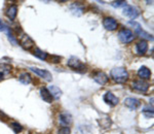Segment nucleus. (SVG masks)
Instances as JSON below:
<instances>
[{
    "instance_id": "obj_1",
    "label": "nucleus",
    "mask_w": 154,
    "mask_h": 134,
    "mask_svg": "<svg viewBox=\"0 0 154 134\" xmlns=\"http://www.w3.org/2000/svg\"><path fill=\"white\" fill-rule=\"evenodd\" d=\"M111 78L118 84H125L128 79V72L123 67H115L111 70Z\"/></svg>"
},
{
    "instance_id": "obj_2",
    "label": "nucleus",
    "mask_w": 154,
    "mask_h": 134,
    "mask_svg": "<svg viewBox=\"0 0 154 134\" xmlns=\"http://www.w3.org/2000/svg\"><path fill=\"white\" fill-rule=\"evenodd\" d=\"M67 65L73 69V70L79 71V72H85L86 71V66L76 57H71L68 60V62H67Z\"/></svg>"
},
{
    "instance_id": "obj_3",
    "label": "nucleus",
    "mask_w": 154,
    "mask_h": 134,
    "mask_svg": "<svg viewBox=\"0 0 154 134\" xmlns=\"http://www.w3.org/2000/svg\"><path fill=\"white\" fill-rule=\"evenodd\" d=\"M118 38L121 43H130L135 38V34L130 29H122L118 32Z\"/></svg>"
},
{
    "instance_id": "obj_4",
    "label": "nucleus",
    "mask_w": 154,
    "mask_h": 134,
    "mask_svg": "<svg viewBox=\"0 0 154 134\" xmlns=\"http://www.w3.org/2000/svg\"><path fill=\"white\" fill-rule=\"evenodd\" d=\"M20 44H21V46L25 49H31L34 48V46H35V43H34V40L31 38L29 35H27V34H22L21 36H20Z\"/></svg>"
},
{
    "instance_id": "obj_5",
    "label": "nucleus",
    "mask_w": 154,
    "mask_h": 134,
    "mask_svg": "<svg viewBox=\"0 0 154 134\" xmlns=\"http://www.w3.org/2000/svg\"><path fill=\"white\" fill-rule=\"evenodd\" d=\"M30 70L33 71L34 73L37 74L38 76H40L43 79H45L46 81H51L53 79L51 73L48 70H46V69H40V68H37V67H30Z\"/></svg>"
},
{
    "instance_id": "obj_6",
    "label": "nucleus",
    "mask_w": 154,
    "mask_h": 134,
    "mask_svg": "<svg viewBox=\"0 0 154 134\" xmlns=\"http://www.w3.org/2000/svg\"><path fill=\"white\" fill-rule=\"evenodd\" d=\"M131 87H133V89H135L136 91L146 93V92L149 90L150 85H149L147 81H143V79H138V81H135L133 84H131Z\"/></svg>"
},
{
    "instance_id": "obj_7",
    "label": "nucleus",
    "mask_w": 154,
    "mask_h": 134,
    "mask_svg": "<svg viewBox=\"0 0 154 134\" xmlns=\"http://www.w3.org/2000/svg\"><path fill=\"white\" fill-rule=\"evenodd\" d=\"M103 26H104V28L107 29V30L113 31V30H116V29H117L118 23L114 18L107 17V18L104 19V21H103Z\"/></svg>"
},
{
    "instance_id": "obj_8",
    "label": "nucleus",
    "mask_w": 154,
    "mask_h": 134,
    "mask_svg": "<svg viewBox=\"0 0 154 134\" xmlns=\"http://www.w3.org/2000/svg\"><path fill=\"white\" fill-rule=\"evenodd\" d=\"M123 14L128 17L130 19L135 20L139 17V11L138 8L133 5H125L123 8Z\"/></svg>"
},
{
    "instance_id": "obj_9",
    "label": "nucleus",
    "mask_w": 154,
    "mask_h": 134,
    "mask_svg": "<svg viewBox=\"0 0 154 134\" xmlns=\"http://www.w3.org/2000/svg\"><path fill=\"white\" fill-rule=\"evenodd\" d=\"M103 99H104V101L110 106L117 105L119 102V99L116 97L113 93H111V92H107V93H105V95L103 96Z\"/></svg>"
},
{
    "instance_id": "obj_10",
    "label": "nucleus",
    "mask_w": 154,
    "mask_h": 134,
    "mask_svg": "<svg viewBox=\"0 0 154 134\" xmlns=\"http://www.w3.org/2000/svg\"><path fill=\"white\" fill-rule=\"evenodd\" d=\"M125 106H128V108H131V110H136L137 108L140 107L141 101L139 100V99H137V98L128 97V98L125 99Z\"/></svg>"
},
{
    "instance_id": "obj_11",
    "label": "nucleus",
    "mask_w": 154,
    "mask_h": 134,
    "mask_svg": "<svg viewBox=\"0 0 154 134\" xmlns=\"http://www.w3.org/2000/svg\"><path fill=\"white\" fill-rule=\"evenodd\" d=\"M94 81H95L96 83H98L99 85L103 86V85H106V84L108 83L109 78L106 73L101 72L100 71V72H97L95 75H94Z\"/></svg>"
},
{
    "instance_id": "obj_12",
    "label": "nucleus",
    "mask_w": 154,
    "mask_h": 134,
    "mask_svg": "<svg viewBox=\"0 0 154 134\" xmlns=\"http://www.w3.org/2000/svg\"><path fill=\"white\" fill-rule=\"evenodd\" d=\"M72 121H73L72 120V116L68 113H63L59 116V122L63 126H66V127H68V126L71 125Z\"/></svg>"
},
{
    "instance_id": "obj_13",
    "label": "nucleus",
    "mask_w": 154,
    "mask_h": 134,
    "mask_svg": "<svg viewBox=\"0 0 154 134\" xmlns=\"http://www.w3.org/2000/svg\"><path fill=\"white\" fill-rule=\"evenodd\" d=\"M148 51V43L146 40H141L136 44V52L138 55H145Z\"/></svg>"
},
{
    "instance_id": "obj_14",
    "label": "nucleus",
    "mask_w": 154,
    "mask_h": 134,
    "mask_svg": "<svg viewBox=\"0 0 154 134\" xmlns=\"http://www.w3.org/2000/svg\"><path fill=\"white\" fill-rule=\"evenodd\" d=\"M138 75L139 78H141V79H149L151 78V71L148 67L142 66L138 70Z\"/></svg>"
},
{
    "instance_id": "obj_15",
    "label": "nucleus",
    "mask_w": 154,
    "mask_h": 134,
    "mask_svg": "<svg viewBox=\"0 0 154 134\" xmlns=\"http://www.w3.org/2000/svg\"><path fill=\"white\" fill-rule=\"evenodd\" d=\"M70 11H72V14H73L79 17V16H81V14H83L84 8H83V6L81 5V4H79L78 2H75V3H73L70 6Z\"/></svg>"
},
{
    "instance_id": "obj_16",
    "label": "nucleus",
    "mask_w": 154,
    "mask_h": 134,
    "mask_svg": "<svg viewBox=\"0 0 154 134\" xmlns=\"http://www.w3.org/2000/svg\"><path fill=\"white\" fill-rule=\"evenodd\" d=\"M40 96H41V98L48 103H51L54 100L53 96H51V94L49 93L48 88H41L40 89Z\"/></svg>"
},
{
    "instance_id": "obj_17",
    "label": "nucleus",
    "mask_w": 154,
    "mask_h": 134,
    "mask_svg": "<svg viewBox=\"0 0 154 134\" xmlns=\"http://www.w3.org/2000/svg\"><path fill=\"white\" fill-rule=\"evenodd\" d=\"M6 14H7V17L11 20V21L16 20L17 14H18V6H17V5H11L8 8H7Z\"/></svg>"
},
{
    "instance_id": "obj_18",
    "label": "nucleus",
    "mask_w": 154,
    "mask_h": 134,
    "mask_svg": "<svg viewBox=\"0 0 154 134\" xmlns=\"http://www.w3.org/2000/svg\"><path fill=\"white\" fill-rule=\"evenodd\" d=\"M48 91H49V93L51 94V96H53L54 99H59L62 96L61 89H60L59 87H57V86H49L48 87Z\"/></svg>"
},
{
    "instance_id": "obj_19",
    "label": "nucleus",
    "mask_w": 154,
    "mask_h": 134,
    "mask_svg": "<svg viewBox=\"0 0 154 134\" xmlns=\"http://www.w3.org/2000/svg\"><path fill=\"white\" fill-rule=\"evenodd\" d=\"M33 55L37 57V58H39L40 60H46V59L48 58V54L43 51H41V49L38 48H35L33 49Z\"/></svg>"
},
{
    "instance_id": "obj_20",
    "label": "nucleus",
    "mask_w": 154,
    "mask_h": 134,
    "mask_svg": "<svg viewBox=\"0 0 154 134\" xmlns=\"http://www.w3.org/2000/svg\"><path fill=\"white\" fill-rule=\"evenodd\" d=\"M19 81H21L22 84H24V85H29V84L32 81V76L30 75L29 73L24 72V73L20 74V76H19Z\"/></svg>"
},
{
    "instance_id": "obj_21",
    "label": "nucleus",
    "mask_w": 154,
    "mask_h": 134,
    "mask_svg": "<svg viewBox=\"0 0 154 134\" xmlns=\"http://www.w3.org/2000/svg\"><path fill=\"white\" fill-rule=\"evenodd\" d=\"M5 30H6V33H7V36H8V39L9 41L14 44V46H18V40H17V36H14V31L11 30L9 27H5Z\"/></svg>"
},
{
    "instance_id": "obj_22",
    "label": "nucleus",
    "mask_w": 154,
    "mask_h": 134,
    "mask_svg": "<svg viewBox=\"0 0 154 134\" xmlns=\"http://www.w3.org/2000/svg\"><path fill=\"white\" fill-rule=\"evenodd\" d=\"M11 71V66L9 64H5V63H1L0 64V72L2 74H8Z\"/></svg>"
},
{
    "instance_id": "obj_23",
    "label": "nucleus",
    "mask_w": 154,
    "mask_h": 134,
    "mask_svg": "<svg viewBox=\"0 0 154 134\" xmlns=\"http://www.w3.org/2000/svg\"><path fill=\"white\" fill-rule=\"evenodd\" d=\"M11 127L12 130H14V133H17V134H18V133H21V132H22V130H23V127H22L21 124H19V123H17V122L11 123Z\"/></svg>"
},
{
    "instance_id": "obj_24",
    "label": "nucleus",
    "mask_w": 154,
    "mask_h": 134,
    "mask_svg": "<svg viewBox=\"0 0 154 134\" xmlns=\"http://www.w3.org/2000/svg\"><path fill=\"white\" fill-rule=\"evenodd\" d=\"M143 113H144V115H145L146 116H151L152 118L153 116V108L152 107H146V108H144V110H143Z\"/></svg>"
},
{
    "instance_id": "obj_25",
    "label": "nucleus",
    "mask_w": 154,
    "mask_h": 134,
    "mask_svg": "<svg viewBox=\"0 0 154 134\" xmlns=\"http://www.w3.org/2000/svg\"><path fill=\"white\" fill-rule=\"evenodd\" d=\"M111 5L113 7H121V6H125L126 5V2L125 1H113L112 3H111Z\"/></svg>"
},
{
    "instance_id": "obj_26",
    "label": "nucleus",
    "mask_w": 154,
    "mask_h": 134,
    "mask_svg": "<svg viewBox=\"0 0 154 134\" xmlns=\"http://www.w3.org/2000/svg\"><path fill=\"white\" fill-rule=\"evenodd\" d=\"M70 133H71V129L69 127H66V126L62 127L58 132V134H70Z\"/></svg>"
},
{
    "instance_id": "obj_27",
    "label": "nucleus",
    "mask_w": 154,
    "mask_h": 134,
    "mask_svg": "<svg viewBox=\"0 0 154 134\" xmlns=\"http://www.w3.org/2000/svg\"><path fill=\"white\" fill-rule=\"evenodd\" d=\"M61 59L62 58L60 56L53 55V56L49 57V62H51V63H59V62H61Z\"/></svg>"
},
{
    "instance_id": "obj_28",
    "label": "nucleus",
    "mask_w": 154,
    "mask_h": 134,
    "mask_svg": "<svg viewBox=\"0 0 154 134\" xmlns=\"http://www.w3.org/2000/svg\"><path fill=\"white\" fill-rule=\"evenodd\" d=\"M4 30H5V26H4V24L2 23V21L0 20V32H2Z\"/></svg>"
},
{
    "instance_id": "obj_29",
    "label": "nucleus",
    "mask_w": 154,
    "mask_h": 134,
    "mask_svg": "<svg viewBox=\"0 0 154 134\" xmlns=\"http://www.w3.org/2000/svg\"><path fill=\"white\" fill-rule=\"evenodd\" d=\"M3 78H4V74H2L1 72H0V81H2Z\"/></svg>"
}]
</instances>
